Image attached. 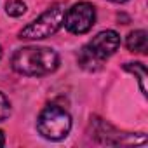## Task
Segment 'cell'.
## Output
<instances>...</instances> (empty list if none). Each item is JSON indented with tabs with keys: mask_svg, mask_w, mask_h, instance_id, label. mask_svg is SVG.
I'll list each match as a JSON object with an SVG mask.
<instances>
[{
	"mask_svg": "<svg viewBox=\"0 0 148 148\" xmlns=\"http://www.w3.org/2000/svg\"><path fill=\"white\" fill-rule=\"evenodd\" d=\"M11 66L19 75L44 77L58 70L59 56L51 47L26 45V47L16 49V52L11 58Z\"/></svg>",
	"mask_w": 148,
	"mask_h": 148,
	"instance_id": "cell-1",
	"label": "cell"
},
{
	"mask_svg": "<svg viewBox=\"0 0 148 148\" xmlns=\"http://www.w3.org/2000/svg\"><path fill=\"white\" fill-rule=\"evenodd\" d=\"M120 47V37L115 30L99 32L89 44H86L79 52V64L84 70L94 71L101 68V63L113 56Z\"/></svg>",
	"mask_w": 148,
	"mask_h": 148,
	"instance_id": "cell-2",
	"label": "cell"
},
{
	"mask_svg": "<svg viewBox=\"0 0 148 148\" xmlns=\"http://www.w3.org/2000/svg\"><path fill=\"white\" fill-rule=\"evenodd\" d=\"M71 117L58 105H47L37 117V131L49 141H61L70 134Z\"/></svg>",
	"mask_w": 148,
	"mask_h": 148,
	"instance_id": "cell-3",
	"label": "cell"
},
{
	"mask_svg": "<svg viewBox=\"0 0 148 148\" xmlns=\"http://www.w3.org/2000/svg\"><path fill=\"white\" fill-rule=\"evenodd\" d=\"M63 18H64V9L61 4L51 5L45 12H42L37 19L28 23L18 35L21 40H42L51 35H54L61 26H63Z\"/></svg>",
	"mask_w": 148,
	"mask_h": 148,
	"instance_id": "cell-4",
	"label": "cell"
},
{
	"mask_svg": "<svg viewBox=\"0 0 148 148\" xmlns=\"http://www.w3.org/2000/svg\"><path fill=\"white\" fill-rule=\"evenodd\" d=\"M96 23V9L89 2H77L64 11L63 25L73 35L87 33Z\"/></svg>",
	"mask_w": 148,
	"mask_h": 148,
	"instance_id": "cell-5",
	"label": "cell"
},
{
	"mask_svg": "<svg viewBox=\"0 0 148 148\" xmlns=\"http://www.w3.org/2000/svg\"><path fill=\"white\" fill-rule=\"evenodd\" d=\"M125 47L131 52L138 54H146L148 52V33L145 30H136L131 32L125 38Z\"/></svg>",
	"mask_w": 148,
	"mask_h": 148,
	"instance_id": "cell-6",
	"label": "cell"
},
{
	"mask_svg": "<svg viewBox=\"0 0 148 148\" xmlns=\"http://www.w3.org/2000/svg\"><path fill=\"white\" fill-rule=\"evenodd\" d=\"M124 70L134 73V75L138 77L139 89H141L143 96H146V66L143 63H125L124 64Z\"/></svg>",
	"mask_w": 148,
	"mask_h": 148,
	"instance_id": "cell-7",
	"label": "cell"
},
{
	"mask_svg": "<svg viewBox=\"0 0 148 148\" xmlns=\"http://www.w3.org/2000/svg\"><path fill=\"white\" fill-rule=\"evenodd\" d=\"M5 12L11 16V18H19L26 12V4L23 0H9L5 4Z\"/></svg>",
	"mask_w": 148,
	"mask_h": 148,
	"instance_id": "cell-8",
	"label": "cell"
},
{
	"mask_svg": "<svg viewBox=\"0 0 148 148\" xmlns=\"http://www.w3.org/2000/svg\"><path fill=\"white\" fill-rule=\"evenodd\" d=\"M9 115H11V103L2 92H0V122L5 120Z\"/></svg>",
	"mask_w": 148,
	"mask_h": 148,
	"instance_id": "cell-9",
	"label": "cell"
},
{
	"mask_svg": "<svg viewBox=\"0 0 148 148\" xmlns=\"http://www.w3.org/2000/svg\"><path fill=\"white\" fill-rule=\"evenodd\" d=\"M5 145V136H4V131H0V148Z\"/></svg>",
	"mask_w": 148,
	"mask_h": 148,
	"instance_id": "cell-10",
	"label": "cell"
},
{
	"mask_svg": "<svg viewBox=\"0 0 148 148\" xmlns=\"http://www.w3.org/2000/svg\"><path fill=\"white\" fill-rule=\"evenodd\" d=\"M112 2H115V4H124V2H127V0H112Z\"/></svg>",
	"mask_w": 148,
	"mask_h": 148,
	"instance_id": "cell-11",
	"label": "cell"
},
{
	"mask_svg": "<svg viewBox=\"0 0 148 148\" xmlns=\"http://www.w3.org/2000/svg\"><path fill=\"white\" fill-rule=\"evenodd\" d=\"M0 59H2V47H0Z\"/></svg>",
	"mask_w": 148,
	"mask_h": 148,
	"instance_id": "cell-12",
	"label": "cell"
}]
</instances>
